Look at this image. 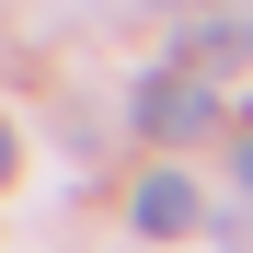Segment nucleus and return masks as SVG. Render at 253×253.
<instances>
[{
  "label": "nucleus",
  "instance_id": "4",
  "mask_svg": "<svg viewBox=\"0 0 253 253\" xmlns=\"http://www.w3.org/2000/svg\"><path fill=\"white\" fill-rule=\"evenodd\" d=\"M230 173H242V196H253V138H242V150H230Z\"/></svg>",
  "mask_w": 253,
  "mask_h": 253
},
{
  "label": "nucleus",
  "instance_id": "1",
  "mask_svg": "<svg viewBox=\"0 0 253 253\" xmlns=\"http://www.w3.org/2000/svg\"><path fill=\"white\" fill-rule=\"evenodd\" d=\"M219 115V92H207V69H161V81H138V138H196V126Z\"/></svg>",
  "mask_w": 253,
  "mask_h": 253
},
{
  "label": "nucleus",
  "instance_id": "5",
  "mask_svg": "<svg viewBox=\"0 0 253 253\" xmlns=\"http://www.w3.org/2000/svg\"><path fill=\"white\" fill-rule=\"evenodd\" d=\"M0 173H12V115H0Z\"/></svg>",
  "mask_w": 253,
  "mask_h": 253
},
{
  "label": "nucleus",
  "instance_id": "2",
  "mask_svg": "<svg viewBox=\"0 0 253 253\" xmlns=\"http://www.w3.org/2000/svg\"><path fill=\"white\" fill-rule=\"evenodd\" d=\"M173 58H184V69H207V81H219V69H242V58H253V0H242V12L184 23V35H173Z\"/></svg>",
  "mask_w": 253,
  "mask_h": 253
},
{
  "label": "nucleus",
  "instance_id": "3",
  "mask_svg": "<svg viewBox=\"0 0 253 253\" xmlns=\"http://www.w3.org/2000/svg\"><path fill=\"white\" fill-rule=\"evenodd\" d=\"M184 219H196V184L184 173H150L138 184V230H184Z\"/></svg>",
  "mask_w": 253,
  "mask_h": 253
}]
</instances>
